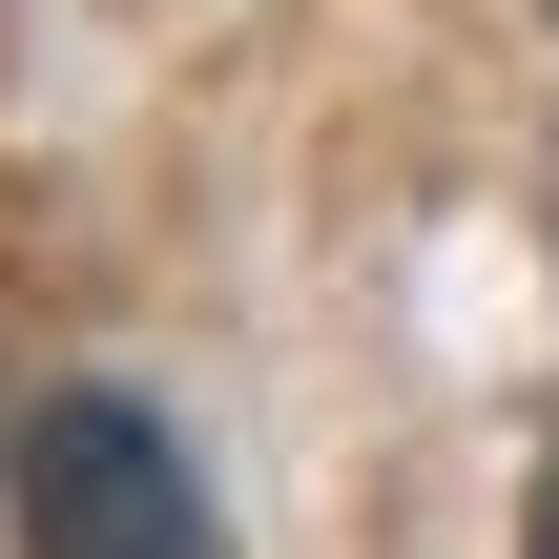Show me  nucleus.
<instances>
[{
    "mask_svg": "<svg viewBox=\"0 0 559 559\" xmlns=\"http://www.w3.org/2000/svg\"><path fill=\"white\" fill-rule=\"evenodd\" d=\"M0 477H21V559H207V477L145 394H41Z\"/></svg>",
    "mask_w": 559,
    "mask_h": 559,
    "instance_id": "obj_1",
    "label": "nucleus"
},
{
    "mask_svg": "<svg viewBox=\"0 0 559 559\" xmlns=\"http://www.w3.org/2000/svg\"><path fill=\"white\" fill-rule=\"evenodd\" d=\"M519 559H559V456H539V498H519Z\"/></svg>",
    "mask_w": 559,
    "mask_h": 559,
    "instance_id": "obj_2",
    "label": "nucleus"
}]
</instances>
